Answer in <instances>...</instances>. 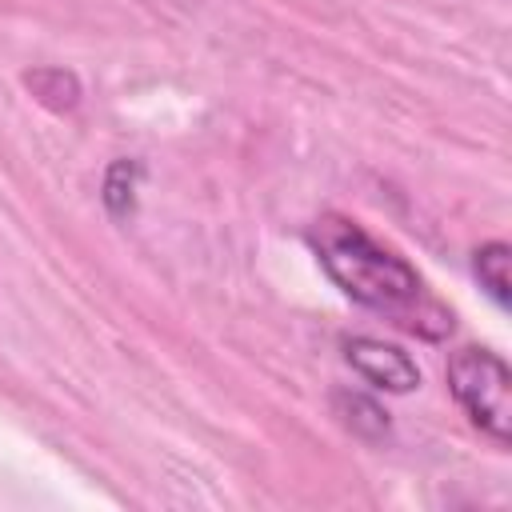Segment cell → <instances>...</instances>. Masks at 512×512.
<instances>
[{
    "label": "cell",
    "mask_w": 512,
    "mask_h": 512,
    "mask_svg": "<svg viewBox=\"0 0 512 512\" xmlns=\"http://www.w3.org/2000/svg\"><path fill=\"white\" fill-rule=\"evenodd\" d=\"M24 84H28L48 108H56V112L80 104V84H76V76L64 72V68H36V72L24 76Z\"/></svg>",
    "instance_id": "5"
},
{
    "label": "cell",
    "mask_w": 512,
    "mask_h": 512,
    "mask_svg": "<svg viewBox=\"0 0 512 512\" xmlns=\"http://www.w3.org/2000/svg\"><path fill=\"white\" fill-rule=\"evenodd\" d=\"M324 272L344 288V296H352L356 304L388 316L392 324L420 332L428 340L444 336L452 328V312L428 296L424 280L416 276V268L396 256L392 248L376 244L356 220L348 216H320L308 232Z\"/></svg>",
    "instance_id": "1"
},
{
    "label": "cell",
    "mask_w": 512,
    "mask_h": 512,
    "mask_svg": "<svg viewBox=\"0 0 512 512\" xmlns=\"http://www.w3.org/2000/svg\"><path fill=\"white\" fill-rule=\"evenodd\" d=\"M508 260H512V248H508L504 240H488V244L476 248V276H480V284L488 288V296H492L500 308H508V288H512V280H508Z\"/></svg>",
    "instance_id": "4"
},
{
    "label": "cell",
    "mask_w": 512,
    "mask_h": 512,
    "mask_svg": "<svg viewBox=\"0 0 512 512\" xmlns=\"http://www.w3.org/2000/svg\"><path fill=\"white\" fill-rule=\"evenodd\" d=\"M448 388L468 420L496 444L512 440V372L488 348H456L448 356Z\"/></svg>",
    "instance_id": "2"
},
{
    "label": "cell",
    "mask_w": 512,
    "mask_h": 512,
    "mask_svg": "<svg viewBox=\"0 0 512 512\" xmlns=\"http://www.w3.org/2000/svg\"><path fill=\"white\" fill-rule=\"evenodd\" d=\"M348 364L372 384V388H384V392H412L420 384V368L408 360L404 348L396 344H384V340H372V336H356L348 340Z\"/></svg>",
    "instance_id": "3"
},
{
    "label": "cell",
    "mask_w": 512,
    "mask_h": 512,
    "mask_svg": "<svg viewBox=\"0 0 512 512\" xmlns=\"http://www.w3.org/2000/svg\"><path fill=\"white\" fill-rule=\"evenodd\" d=\"M344 408H352V412H360V416H348V424L356 428V432H364V436H380V432H388V412L384 408H376L372 400H364V396H336Z\"/></svg>",
    "instance_id": "6"
}]
</instances>
